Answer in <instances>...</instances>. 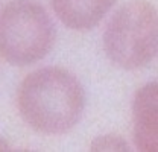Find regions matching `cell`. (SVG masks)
<instances>
[{"instance_id":"cell-4","label":"cell","mask_w":158,"mask_h":152,"mask_svg":"<svg viewBox=\"0 0 158 152\" xmlns=\"http://www.w3.org/2000/svg\"><path fill=\"white\" fill-rule=\"evenodd\" d=\"M157 82L140 87L132 100V135L138 151L157 152Z\"/></svg>"},{"instance_id":"cell-1","label":"cell","mask_w":158,"mask_h":152,"mask_svg":"<svg viewBox=\"0 0 158 152\" xmlns=\"http://www.w3.org/2000/svg\"><path fill=\"white\" fill-rule=\"evenodd\" d=\"M85 107V91L73 73L43 67L26 76L17 90L21 119L37 133L59 135L76 126Z\"/></svg>"},{"instance_id":"cell-2","label":"cell","mask_w":158,"mask_h":152,"mask_svg":"<svg viewBox=\"0 0 158 152\" xmlns=\"http://www.w3.org/2000/svg\"><path fill=\"white\" fill-rule=\"evenodd\" d=\"M55 24L35 0H11L0 11V58L11 65H31L49 55Z\"/></svg>"},{"instance_id":"cell-7","label":"cell","mask_w":158,"mask_h":152,"mask_svg":"<svg viewBox=\"0 0 158 152\" xmlns=\"http://www.w3.org/2000/svg\"><path fill=\"white\" fill-rule=\"evenodd\" d=\"M2 151H11V148H9V143L0 135V152Z\"/></svg>"},{"instance_id":"cell-3","label":"cell","mask_w":158,"mask_h":152,"mask_svg":"<svg viewBox=\"0 0 158 152\" xmlns=\"http://www.w3.org/2000/svg\"><path fill=\"white\" fill-rule=\"evenodd\" d=\"M103 49L120 69L149 65L157 55V12L152 3L131 0L122 5L105 29Z\"/></svg>"},{"instance_id":"cell-6","label":"cell","mask_w":158,"mask_h":152,"mask_svg":"<svg viewBox=\"0 0 158 152\" xmlns=\"http://www.w3.org/2000/svg\"><path fill=\"white\" fill-rule=\"evenodd\" d=\"M90 151L93 152H126L129 151V143L120 134H105L96 137L91 145Z\"/></svg>"},{"instance_id":"cell-5","label":"cell","mask_w":158,"mask_h":152,"mask_svg":"<svg viewBox=\"0 0 158 152\" xmlns=\"http://www.w3.org/2000/svg\"><path fill=\"white\" fill-rule=\"evenodd\" d=\"M55 15L72 31L96 27L116 0H50Z\"/></svg>"}]
</instances>
